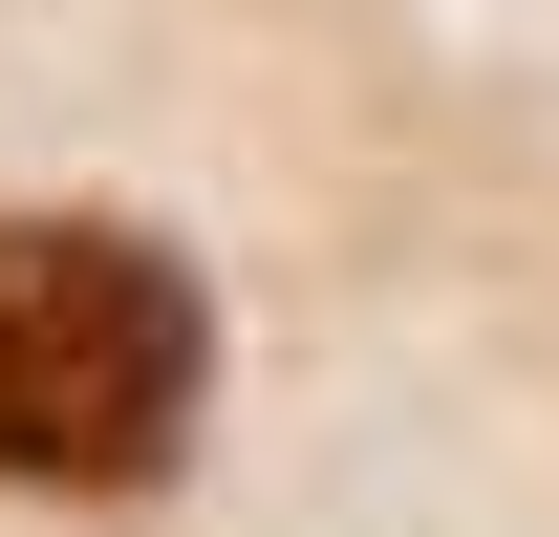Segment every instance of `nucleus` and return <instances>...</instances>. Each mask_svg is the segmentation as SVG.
Here are the masks:
<instances>
[{"instance_id": "obj_1", "label": "nucleus", "mask_w": 559, "mask_h": 537, "mask_svg": "<svg viewBox=\"0 0 559 537\" xmlns=\"http://www.w3.org/2000/svg\"><path fill=\"white\" fill-rule=\"evenodd\" d=\"M215 301L151 215H0V473L22 494H151L194 452Z\"/></svg>"}]
</instances>
